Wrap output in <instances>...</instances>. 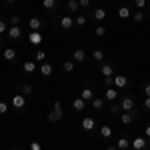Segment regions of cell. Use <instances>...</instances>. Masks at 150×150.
Masks as SVG:
<instances>
[{
    "label": "cell",
    "mask_w": 150,
    "mask_h": 150,
    "mask_svg": "<svg viewBox=\"0 0 150 150\" xmlns=\"http://www.w3.org/2000/svg\"><path fill=\"white\" fill-rule=\"evenodd\" d=\"M62 116H64L62 104H60V100H56L54 102V108L48 112V122H58V120H62Z\"/></svg>",
    "instance_id": "1"
},
{
    "label": "cell",
    "mask_w": 150,
    "mask_h": 150,
    "mask_svg": "<svg viewBox=\"0 0 150 150\" xmlns=\"http://www.w3.org/2000/svg\"><path fill=\"white\" fill-rule=\"evenodd\" d=\"M12 106H14L18 112H24V106H26V96H22V94H14V96H12Z\"/></svg>",
    "instance_id": "2"
},
{
    "label": "cell",
    "mask_w": 150,
    "mask_h": 150,
    "mask_svg": "<svg viewBox=\"0 0 150 150\" xmlns=\"http://www.w3.org/2000/svg\"><path fill=\"white\" fill-rule=\"evenodd\" d=\"M120 110H122V112L134 110V98H132V96H124V98L120 100Z\"/></svg>",
    "instance_id": "3"
},
{
    "label": "cell",
    "mask_w": 150,
    "mask_h": 150,
    "mask_svg": "<svg viewBox=\"0 0 150 150\" xmlns=\"http://www.w3.org/2000/svg\"><path fill=\"white\" fill-rule=\"evenodd\" d=\"M6 34H8V38H10V40H18V38L22 36V28H20V26H8Z\"/></svg>",
    "instance_id": "4"
},
{
    "label": "cell",
    "mask_w": 150,
    "mask_h": 150,
    "mask_svg": "<svg viewBox=\"0 0 150 150\" xmlns=\"http://www.w3.org/2000/svg\"><path fill=\"white\" fill-rule=\"evenodd\" d=\"M28 40H30V44H42L44 36L40 34V30H30V34H28Z\"/></svg>",
    "instance_id": "5"
},
{
    "label": "cell",
    "mask_w": 150,
    "mask_h": 150,
    "mask_svg": "<svg viewBox=\"0 0 150 150\" xmlns=\"http://www.w3.org/2000/svg\"><path fill=\"white\" fill-rule=\"evenodd\" d=\"M134 118H136V112H134V110H130V112H122V114H120V122H122L124 126H128V124H132Z\"/></svg>",
    "instance_id": "6"
},
{
    "label": "cell",
    "mask_w": 150,
    "mask_h": 150,
    "mask_svg": "<svg viewBox=\"0 0 150 150\" xmlns=\"http://www.w3.org/2000/svg\"><path fill=\"white\" fill-rule=\"evenodd\" d=\"M130 80H128V76H122V74H118L114 76V88H126Z\"/></svg>",
    "instance_id": "7"
},
{
    "label": "cell",
    "mask_w": 150,
    "mask_h": 150,
    "mask_svg": "<svg viewBox=\"0 0 150 150\" xmlns=\"http://www.w3.org/2000/svg\"><path fill=\"white\" fill-rule=\"evenodd\" d=\"M116 98H118V88H114V86L106 88V92H104V100H108V102H114Z\"/></svg>",
    "instance_id": "8"
},
{
    "label": "cell",
    "mask_w": 150,
    "mask_h": 150,
    "mask_svg": "<svg viewBox=\"0 0 150 150\" xmlns=\"http://www.w3.org/2000/svg\"><path fill=\"white\" fill-rule=\"evenodd\" d=\"M80 126L86 130V132H90L94 126H96V122H94V118H90V116H86V118H82V122H80Z\"/></svg>",
    "instance_id": "9"
},
{
    "label": "cell",
    "mask_w": 150,
    "mask_h": 150,
    "mask_svg": "<svg viewBox=\"0 0 150 150\" xmlns=\"http://www.w3.org/2000/svg\"><path fill=\"white\" fill-rule=\"evenodd\" d=\"M22 70L26 72V74H34V70H36V62L34 60H26L22 64Z\"/></svg>",
    "instance_id": "10"
},
{
    "label": "cell",
    "mask_w": 150,
    "mask_h": 150,
    "mask_svg": "<svg viewBox=\"0 0 150 150\" xmlns=\"http://www.w3.org/2000/svg\"><path fill=\"white\" fill-rule=\"evenodd\" d=\"M94 96H96V94H94V90H92V88H84V90L80 92V98L84 100V102H90V100H92Z\"/></svg>",
    "instance_id": "11"
},
{
    "label": "cell",
    "mask_w": 150,
    "mask_h": 150,
    "mask_svg": "<svg viewBox=\"0 0 150 150\" xmlns=\"http://www.w3.org/2000/svg\"><path fill=\"white\" fill-rule=\"evenodd\" d=\"M60 26H62L64 30H70V28L74 26V18H72V16H62V20H60Z\"/></svg>",
    "instance_id": "12"
},
{
    "label": "cell",
    "mask_w": 150,
    "mask_h": 150,
    "mask_svg": "<svg viewBox=\"0 0 150 150\" xmlns=\"http://www.w3.org/2000/svg\"><path fill=\"white\" fill-rule=\"evenodd\" d=\"M130 144H132L134 150H144L146 148V140L144 138H134V140H130Z\"/></svg>",
    "instance_id": "13"
},
{
    "label": "cell",
    "mask_w": 150,
    "mask_h": 150,
    "mask_svg": "<svg viewBox=\"0 0 150 150\" xmlns=\"http://www.w3.org/2000/svg\"><path fill=\"white\" fill-rule=\"evenodd\" d=\"M40 74H42V76H52V64H48V62H42V64H40Z\"/></svg>",
    "instance_id": "14"
},
{
    "label": "cell",
    "mask_w": 150,
    "mask_h": 150,
    "mask_svg": "<svg viewBox=\"0 0 150 150\" xmlns=\"http://www.w3.org/2000/svg\"><path fill=\"white\" fill-rule=\"evenodd\" d=\"M18 90L22 92V96H32V94H34V88H32L30 84H20Z\"/></svg>",
    "instance_id": "15"
},
{
    "label": "cell",
    "mask_w": 150,
    "mask_h": 150,
    "mask_svg": "<svg viewBox=\"0 0 150 150\" xmlns=\"http://www.w3.org/2000/svg\"><path fill=\"white\" fill-rule=\"evenodd\" d=\"M84 58H86V52L80 50V48L72 52V60H74V62H84Z\"/></svg>",
    "instance_id": "16"
},
{
    "label": "cell",
    "mask_w": 150,
    "mask_h": 150,
    "mask_svg": "<svg viewBox=\"0 0 150 150\" xmlns=\"http://www.w3.org/2000/svg\"><path fill=\"white\" fill-rule=\"evenodd\" d=\"M28 26H30V30H40V28H42V20L36 18V16H32L30 22H28Z\"/></svg>",
    "instance_id": "17"
},
{
    "label": "cell",
    "mask_w": 150,
    "mask_h": 150,
    "mask_svg": "<svg viewBox=\"0 0 150 150\" xmlns=\"http://www.w3.org/2000/svg\"><path fill=\"white\" fill-rule=\"evenodd\" d=\"M128 146H130V140L124 138V136L116 140V148H118V150H128Z\"/></svg>",
    "instance_id": "18"
},
{
    "label": "cell",
    "mask_w": 150,
    "mask_h": 150,
    "mask_svg": "<svg viewBox=\"0 0 150 150\" xmlns=\"http://www.w3.org/2000/svg\"><path fill=\"white\" fill-rule=\"evenodd\" d=\"M86 104H88V102H84L82 98H76V100L72 102V106H74V110H76V112H82V110L86 108Z\"/></svg>",
    "instance_id": "19"
},
{
    "label": "cell",
    "mask_w": 150,
    "mask_h": 150,
    "mask_svg": "<svg viewBox=\"0 0 150 150\" xmlns=\"http://www.w3.org/2000/svg\"><path fill=\"white\" fill-rule=\"evenodd\" d=\"M4 60H8V62L16 60V50H14V48H6V50H4Z\"/></svg>",
    "instance_id": "20"
},
{
    "label": "cell",
    "mask_w": 150,
    "mask_h": 150,
    "mask_svg": "<svg viewBox=\"0 0 150 150\" xmlns=\"http://www.w3.org/2000/svg\"><path fill=\"white\" fill-rule=\"evenodd\" d=\"M66 8H68L70 12H78V10H80V6H78V0H68V2H66Z\"/></svg>",
    "instance_id": "21"
},
{
    "label": "cell",
    "mask_w": 150,
    "mask_h": 150,
    "mask_svg": "<svg viewBox=\"0 0 150 150\" xmlns=\"http://www.w3.org/2000/svg\"><path fill=\"white\" fill-rule=\"evenodd\" d=\"M100 136H102V138H110V136H112V128L108 126V124H104V126L100 128Z\"/></svg>",
    "instance_id": "22"
},
{
    "label": "cell",
    "mask_w": 150,
    "mask_h": 150,
    "mask_svg": "<svg viewBox=\"0 0 150 150\" xmlns=\"http://www.w3.org/2000/svg\"><path fill=\"white\" fill-rule=\"evenodd\" d=\"M100 72H102V76H112V74H114V68H112L110 64H102Z\"/></svg>",
    "instance_id": "23"
},
{
    "label": "cell",
    "mask_w": 150,
    "mask_h": 150,
    "mask_svg": "<svg viewBox=\"0 0 150 150\" xmlns=\"http://www.w3.org/2000/svg\"><path fill=\"white\" fill-rule=\"evenodd\" d=\"M90 102H92V108H96V110H100V108L104 106V98H98V96H94V98L90 100Z\"/></svg>",
    "instance_id": "24"
},
{
    "label": "cell",
    "mask_w": 150,
    "mask_h": 150,
    "mask_svg": "<svg viewBox=\"0 0 150 150\" xmlns=\"http://www.w3.org/2000/svg\"><path fill=\"white\" fill-rule=\"evenodd\" d=\"M42 6L46 10H56V0H42Z\"/></svg>",
    "instance_id": "25"
},
{
    "label": "cell",
    "mask_w": 150,
    "mask_h": 150,
    "mask_svg": "<svg viewBox=\"0 0 150 150\" xmlns=\"http://www.w3.org/2000/svg\"><path fill=\"white\" fill-rule=\"evenodd\" d=\"M94 18H96V20H104V18H106V10H104V8H96V10H94Z\"/></svg>",
    "instance_id": "26"
},
{
    "label": "cell",
    "mask_w": 150,
    "mask_h": 150,
    "mask_svg": "<svg viewBox=\"0 0 150 150\" xmlns=\"http://www.w3.org/2000/svg\"><path fill=\"white\" fill-rule=\"evenodd\" d=\"M62 70H64V72H72V70H74V62H72V60H64V62H62Z\"/></svg>",
    "instance_id": "27"
},
{
    "label": "cell",
    "mask_w": 150,
    "mask_h": 150,
    "mask_svg": "<svg viewBox=\"0 0 150 150\" xmlns=\"http://www.w3.org/2000/svg\"><path fill=\"white\" fill-rule=\"evenodd\" d=\"M130 14H132V12H130V8H128V6H122V8L118 10V16H120V18H128Z\"/></svg>",
    "instance_id": "28"
},
{
    "label": "cell",
    "mask_w": 150,
    "mask_h": 150,
    "mask_svg": "<svg viewBox=\"0 0 150 150\" xmlns=\"http://www.w3.org/2000/svg\"><path fill=\"white\" fill-rule=\"evenodd\" d=\"M132 18H134V22H144V10H138L132 14Z\"/></svg>",
    "instance_id": "29"
},
{
    "label": "cell",
    "mask_w": 150,
    "mask_h": 150,
    "mask_svg": "<svg viewBox=\"0 0 150 150\" xmlns=\"http://www.w3.org/2000/svg\"><path fill=\"white\" fill-rule=\"evenodd\" d=\"M94 34L98 36V38L106 36V26H96V28H94Z\"/></svg>",
    "instance_id": "30"
},
{
    "label": "cell",
    "mask_w": 150,
    "mask_h": 150,
    "mask_svg": "<svg viewBox=\"0 0 150 150\" xmlns=\"http://www.w3.org/2000/svg\"><path fill=\"white\" fill-rule=\"evenodd\" d=\"M74 24H78V26H84V24H86V16H84V14H78V16L74 18Z\"/></svg>",
    "instance_id": "31"
},
{
    "label": "cell",
    "mask_w": 150,
    "mask_h": 150,
    "mask_svg": "<svg viewBox=\"0 0 150 150\" xmlns=\"http://www.w3.org/2000/svg\"><path fill=\"white\" fill-rule=\"evenodd\" d=\"M44 58H46V52L44 50H38L34 54V60H38V62H44Z\"/></svg>",
    "instance_id": "32"
},
{
    "label": "cell",
    "mask_w": 150,
    "mask_h": 150,
    "mask_svg": "<svg viewBox=\"0 0 150 150\" xmlns=\"http://www.w3.org/2000/svg\"><path fill=\"white\" fill-rule=\"evenodd\" d=\"M120 112H122V110H120V104H112V106H110V114L112 116H118Z\"/></svg>",
    "instance_id": "33"
},
{
    "label": "cell",
    "mask_w": 150,
    "mask_h": 150,
    "mask_svg": "<svg viewBox=\"0 0 150 150\" xmlns=\"http://www.w3.org/2000/svg\"><path fill=\"white\" fill-rule=\"evenodd\" d=\"M10 26H20V16L18 14H12L10 16Z\"/></svg>",
    "instance_id": "34"
},
{
    "label": "cell",
    "mask_w": 150,
    "mask_h": 150,
    "mask_svg": "<svg viewBox=\"0 0 150 150\" xmlns=\"http://www.w3.org/2000/svg\"><path fill=\"white\" fill-rule=\"evenodd\" d=\"M92 56H94V60H96V62H102V60H104V52H102V50H94Z\"/></svg>",
    "instance_id": "35"
},
{
    "label": "cell",
    "mask_w": 150,
    "mask_h": 150,
    "mask_svg": "<svg viewBox=\"0 0 150 150\" xmlns=\"http://www.w3.org/2000/svg\"><path fill=\"white\" fill-rule=\"evenodd\" d=\"M104 84H106V88L114 86V76H104Z\"/></svg>",
    "instance_id": "36"
},
{
    "label": "cell",
    "mask_w": 150,
    "mask_h": 150,
    "mask_svg": "<svg viewBox=\"0 0 150 150\" xmlns=\"http://www.w3.org/2000/svg\"><path fill=\"white\" fill-rule=\"evenodd\" d=\"M78 6H80V10L90 8V0H78Z\"/></svg>",
    "instance_id": "37"
},
{
    "label": "cell",
    "mask_w": 150,
    "mask_h": 150,
    "mask_svg": "<svg viewBox=\"0 0 150 150\" xmlns=\"http://www.w3.org/2000/svg\"><path fill=\"white\" fill-rule=\"evenodd\" d=\"M134 4H136L138 10H144L146 8V0H134Z\"/></svg>",
    "instance_id": "38"
},
{
    "label": "cell",
    "mask_w": 150,
    "mask_h": 150,
    "mask_svg": "<svg viewBox=\"0 0 150 150\" xmlns=\"http://www.w3.org/2000/svg\"><path fill=\"white\" fill-rule=\"evenodd\" d=\"M30 150H42V144L36 142V140H32V142H30Z\"/></svg>",
    "instance_id": "39"
},
{
    "label": "cell",
    "mask_w": 150,
    "mask_h": 150,
    "mask_svg": "<svg viewBox=\"0 0 150 150\" xmlns=\"http://www.w3.org/2000/svg\"><path fill=\"white\" fill-rule=\"evenodd\" d=\"M6 30H8V22H4V20H0V36L4 34Z\"/></svg>",
    "instance_id": "40"
},
{
    "label": "cell",
    "mask_w": 150,
    "mask_h": 150,
    "mask_svg": "<svg viewBox=\"0 0 150 150\" xmlns=\"http://www.w3.org/2000/svg\"><path fill=\"white\" fill-rule=\"evenodd\" d=\"M6 112H8V104L0 102V114H6Z\"/></svg>",
    "instance_id": "41"
},
{
    "label": "cell",
    "mask_w": 150,
    "mask_h": 150,
    "mask_svg": "<svg viewBox=\"0 0 150 150\" xmlns=\"http://www.w3.org/2000/svg\"><path fill=\"white\" fill-rule=\"evenodd\" d=\"M142 92L146 94V96H150V84H144V86H142Z\"/></svg>",
    "instance_id": "42"
},
{
    "label": "cell",
    "mask_w": 150,
    "mask_h": 150,
    "mask_svg": "<svg viewBox=\"0 0 150 150\" xmlns=\"http://www.w3.org/2000/svg\"><path fill=\"white\" fill-rule=\"evenodd\" d=\"M144 108L150 110V96H146V100H144Z\"/></svg>",
    "instance_id": "43"
},
{
    "label": "cell",
    "mask_w": 150,
    "mask_h": 150,
    "mask_svg": "<svg viewBox=\"0 0 150 150\" xmlns=\"http://www.w3.org/2000/svg\"><path fill=\"white\" fill-rule=\"evenodd\" d=\"M144 134H146V136H148V138H150V124H148V126H146V130H144Z\"/></svg>",
    "instance_id": "44"
},
{
    "label": "cell",
    "mask_w": 150,
    "mask_h": 150,
    "mask_svg": "<svg viewBox=\"0 0 150 150\" xmlns=\"http://www.w3.org/2000/svg\"><path fill=\"white\" fill-rule=\"evenodd\" d=\"M4 2H6V4H8V6H12V4H14V2H16V0H4Z\"/></svg>",
    "instance_id": "45"
},
{
    "label": "cell",
    "mask_w": 150,
    "mask_h": 150,
    "mask_svg": "<svg viewBox=\"0 0 150 150\" xmlns=\"http://www.w3.org/2000/svg\"><path fill=\"white\" fill-rule=\"evenodd\" d=\"M106 150H118V148H116L114 144H112V146H108V148H106Z\"/></svg>",
    "instance_id": "46"
},
{
    "label": "cell",
    "mask_w": 150,
    "mask_h": 150,
    "mask_svg": "<svg viewBox=\"0 0 150 150\" xmlns=\"http://www.w3.org/2000/svg\"><path fill=\"white\" fill-rule=\"evenodd\" d=\"M2 44H4V42H2V38H0V46H2Z\"/></svg>",
    "instance_id": "47"
},
{
    "label": "cell",
    "mask_w": 150,
    "mask_h": 150,
    "mask_svg": "<svg viewBox=\"0 0 150 150\" xmlns=\"http://www.w3.org/2000/svg\"><path fill=\"white\" fill-rule=\"evenodd\" d=\"M0 140H2V132H0Z\"/></svg>",
    "instance_id": "48"
}]
</instances>
